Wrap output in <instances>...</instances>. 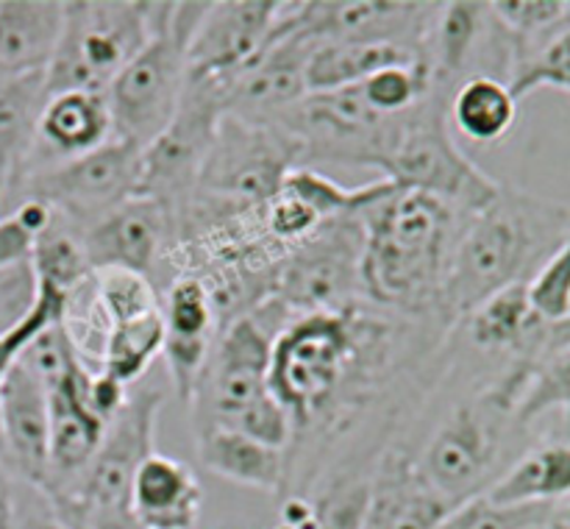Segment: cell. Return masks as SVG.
<instances>
[{
	"instance_id": "obj_10",
	"label": "cell",
	"mask_w": 570,
	"mask_h": 529,
	"mask_svg": "<svg viewBox=\"0 0 570 529\" xmlns=\"http://www.w3.org/2000/svg\"><path fill=\"white\" fill-rule=\"evenodd\" d=\"M139 176L142 148L128 139L111 137L106 145L76 159L33 167L22 178L9 209L20 200L37 198L83 234L137 195Z\"/></svg>"
},
{
	"instance_id": "obj_16",
	"label": "cell",
	"mask_w": 570,
	"mask_h": 529,
	"mask_svg": "<svg viewBox=\"0 0 570 529\" xmlns=\"http://www.w3.org/2000/svg\"><path fill=\"white\" fill-rule=\"evenodd\" d=\"M173 234H176V226H173L170 212L156 200L134 195L111 215L87 228L81 239L92 271L120 267V271L142 273L154 282L156 267L161 265L176 239Z\"/></svg>"
},
{
	"instance_id": "obj_11",
	"label": "cell",
	"mask_w": 570,
	"mask_h": 529,
	"mask_svg": "<svg viewBox=\"0 0 570 529\" xmlns=\"http://www.w3.org/2000/svg\"><path fill=\"white\" fill-rule=\"evenodd\" d=\"M228 81L187 78L181 104L170 126L142 148V176L137 195L156 200L170 212H181L198 187L200 167L215 139L217 123L226 115Z\"/></svg>"
},
{
	"instance_id": "obj_3",
	"label": "cell",
	"mask_w": 570,
	"mask_h": 529,
	"mask_svg": "<svg viewBox=\"0 0 570 529\" xmlns=\"http://www.w3.org/2000/svg\"><path fill=\"white\" fill-rule=\"evenodd\" d=\"M518 393L501 376L456 401L423 443L417 473L451 507L488 493L529 449V429L515 415Z\"/></svg>"
},
{
	"instance_id": "obj_1",
	"label": "cell",
	"mask_w": 570,
	"mask_h": 529,
	"mask_svg": "<svg viewBox=\"0 0 570 529\" xmlns=\"http://www.w3.org/2000/svg\"><path fill=\"white\" fill-rule=\"evenodd\" d=\"M465 217L432 195L393 187L362 215V301L387 315L449 326L440 301Z\"/></svg>"
},
{
	"instance_id": "obj_4",
	"label": "cell",
	"mask_w": 570,
	"mask_h": 529,
	"mask_svg": "<svg viewBox=\"0 0 570 529\" xmlns=\"http://www.w3.org/2000/svg\"><path fill=\"white\" fill-rule=\"evenodd\" d=\"M276 323L265 312L254 310L228 321L217 332L189 410L193 429H234L273 449H289L293 421L273 395L271 351Z\"/></svg>"
},
{
	"instance_id": "obj_26",
	"label": "cell",
	"mask_w": 570,
	"mask_h": 529,
	"mask_svg": "<svg viewBox=\"0 0 570 529\" xmlns=\"http://www.w3.org/2000/svg\"><path fill=\"white\" fill-rule=\"evenodd\" d=\"M161 345H165V317H161L159 306L148 315L131 317V321L106 329L98 354V371H104L106 376L126 384V388H134L150 371L156 356H161Z\"/></svg>"
},
{
	"instance_id": "obj_15",
	"label": "cell",
	"mask_w": 570,
	"mask_h": 529,
	"mask_svg": "<svg viewBox=\"0 0 570 529\" xmlns=\"http://www.w3.org/2000/svg\"><path fill=\"white\" fill-rule=\"evenodd\" d=\"M89 373L92 368L81 356L72 362L70 371L53 388H48L50 460L42 490L50 499H65L72 493L78 477L98 451L106 427H109L89 404Z\"/></svg>"
},
{
	"instance_id": "obj_13",
	"label": "cell",
	"mask_w": 570,
	"mask_h": 529,
	"mask_svg": "<svg viewBox=\"0 0 570 529\" xmlns=\"http://www.w3.org/2000/svg\"><path fill=\"white\" fill-rule=\"evenodd\" d=\"M438 3H387V0H323L287 3L284 20L306 42L399 45L421 56Z\"/></svg>"
},
{
	"instance_id": "obj_19",
	"label": "cell",
	"mask_w": 570,
	"mask_h": 529,
	"mask_svg": "<svg viewBox=\"0 0 570 529\" xmlns=\"http://www.w3.org/2000/svg\"><path fill=\"white\" fill-rule=\"evenodd\" d=\"M115 137L111 111L104 92H53L45 95L37 117V143H33L28 173L33 167L56 165L89 154Z\"/></svg>"
},
{
	"instance_id": "obj_21",
	"label": "cell",
	"mask_w": 570,
	"mask_h": 529,
	"mask_svg": "<svg viewBox=\"0 0 570 529\" xmlns=\"http://www.w3.org/2000/svg\"><path fill=\"white\" fill-rule=\"evenodd\" d=\"M65 28V3L0 0V78L45 76Z\"/></svg>"
},
{
	"instance_id": "obj_25",
	"label": "cell",
	"mask_w": 570,
	"mask_h": 529,
	"mask_svg": "<svg viewBox=\"0 0 570 529\" xmlns=\"http://www.w3.org/2000/svg\"><path fill=\"white\" fill-rule=\"evenodd\" d=\"M451 131L476 145H499L518 123V100L499 78L471 76L449 98Z\"/></svg>"
},
{
	"instance_id": "obj_32",
	"label": "cell",
	"mask_w": 570,
	"mask_h": 529,
	"mask_svg": "<svg viewBox=\"0 0 570 529\" xmlns=\"http://www.w3.org/2000/svg\"><path fill=\"white\" fill-rule=\"evenodd\" d=\"M562 412V423L570 427V349L562 354L551 356L523 388L521 399H518L515 415L527 429H532L534 421L546 415V412Z\"/></svg>"
},
{
	"instance_id": "obj_9",
	"label": "cell",
	"mask_w": 570,
	"mask_h": 529,
	"mask_svg": "<svg viewBox=\"0 0 570 529\" xmlns=\"http://www.w3.org/2000/svg\"><path fill=\"white\" fill-rule=\"evenodd\" d=\"M362 248V217L321 223L309 237L301 239L278 259L265 301L276 304L287 317L337 312L360 304Z\"/></svg>"
},
{
	"instance_id": "obj_33",
	"label": "cell",
	"mask_w": 570,
	"mask_h": 529,
	"mask_svg": "<svg viewBox=\"0 0 570 529\" xmlns=\"http://www.w3.org/2000/svg\"><path fill=\"white\" fill-rule=\"evenodd\" d=\"M65 310H67L65 295L37 284V298H33L31 310H28L14 326L0 332V390H3L6 376H9L11 368L17 365V360H20L22 351L28 349V343H31L42 329H48L50 323L65 321ZM0 460H3V440H0Z\"/></svg>"
},
{
	"instance_id": "obj_20",
	"label": "cell",
	"mask_w": 570,
	"mask_h": 529,
	"mask_svg": "<svg viewBox=\"0 0 570 529\" xmlns=\"http://www.w3.org/2000/svg\"><path fill=\"white\" fill-rule=\"evenodd\" d=\"M204 488L187 462L154 451L131 484V516L142 529H195Z\"/></svg>"
},
{
	"instance_id": "obj_38",
	"label": "cell",
	"mask_w": 570,
	"mask_h": 529,
	"mask_svg": "<svg viewBox=\"0 0 570 529\" xmlns=\"http://www.w3.org/2000/svg\"><path fill=\"white\" fill-rule=\"evenodd\" d=\"M56 507H59V512H61V518L67 521V527H70V529H87V523L81 521V516H78L72 507H67V504H56Z\"/></svg>"
},
{
	"instance_id": "obj_7",
	"label": "cell",
	"mask_w": 570,
	"mask_h": 529,
	"mask_svg": "<svg viewBox=\"0 0 570 529\" xmlns=\"http://www.w3.org/2000/svg\"><path fill=\"white\" fill-rule=\"evenodd\" d=\"M154 33L150 3L76 0L65 3L59 48L45 70V95L106 92L117 72Z\"/></svg>"
},
{
	"instance_id": "obj_29",
	"label": "cell",
	"mask_w": 570,
	"mask_h": 529,
	"mask_svg": "<svg viewBox=\"0 0 570 529\" xmlns=\"http://www.w3.org/2000/svg\"><path fill=\"white\" fill-rule=\"evenodd\" d=\"M87 293L89 306H92L89 323L100 332V343H104V334L109 326L148 315V312L161 306L159 287L148 276L134 271H120V267L92 271Z\"/></svg>"
},
{
	"instance_id": "obj_39",
	"label": "cell",
	"mask_w": 570,
	"mask_h": 529,
	"mask_svg": "<svg viewBox=\"0 0 570 529\" xmlns=\"http://www.w3.org/2000/svg\"><path fill=\"white\" fill-rule=\"evenodd\" d=\"M549 529H570V504L560 507V510L554 512V518H551Z\"/></svg>"
},
{
	"instance_id": "obj_28",
	"label": "cell",
	"mask_w": 570,
	"mask_h": 529,
	"mask_svg": "<svg viewBox=\"0 0 570 529\" xmlns=\"http://www.w3.org/2000/svg\"><path fill=\"white\" fill-rule=\"evenodd\" d=\"M31 271L37 284L56 290L67 301L92 278V265L83 251V239L67 221L53 212V223L33 243Z\"/></svg>"
},
{
	"instance_id": "obj_22",
	"label": "cell",
	"mask_w": 570,
	"mask_h": 529,
	"mask_svg": "<svg viewBox=\"0 0 570 529\" xmlns=\"http://www.w3.org/2000/svg\"><path fill=\"white\" fill-rule=\"evenodd\" d=\"M484 496L504 507L560 510L570 504V427H566V434L529 443Z\"/></svg>"
},
{
	"instance_id": "obj_40",
	"label": "cell",
	"mask_w": 570,
	"mask_h": 529,
	"mask_svg": "<svg viewBox=\"0 0 570 529\" xmlns=\"http://www.w3.org/2000/svg\"><path fill=\"white\" fill-rule=\"evenodd\" d=\"M551 523V521H549ZM549 523H546V527H538V529H549Z\"/></svg>"
},
{
	"instance_id": "obj_35",
	"label": "cell",
	"mask_w": 570,
	"mask_h": 529,
	"mask_svg": "<svg viewBox=\"0 0 570 529\" xmlns=\"http://www.w3.org/2000/svg\"><path fill=\"white\" fill-rule=\"evenodd\" d=\"M490 9L510 42L521 45L566 20L570 14V0H499V3H490Z\"/></svg>"
},
{
	"instance_id": "obj_34",
	"label": "cell",
	"mask_w": 570,
	"mask_h": 529,
	"mask_svg": "<svg viewBox=\"0 0 570 529\" xmlns=\"http://www.w3.org/2000/svg\"><path fill=\"white\" fill-rule=\"evenodd\" d=\"M551 507H504L488 496L454 507L438 529H538L554 518Z\"/></svg>"
},
{
	"instance_id": "obj_24",
	"label": "cell",
	"mask_w": 570,
	"mask_h": 529,
	"mask_svg": "<svg viewBox=\"0 0 570 529\" xmlns=\"http://www.w3.org/2000/svg\"><path fill=\"white\" fill-rule=\"evenodd\" d=\"M421 56L399 45L376 42H315L306 59V89L334 92L360 87L379 70L395 65H415Z\"/></svg>"
},
{
	"instance_id": "obj_14",
	"label": "cell",
	"mask_w": 570,
	"mask_h": 529,
	"mask_svg": "<svg viewBox=\"0 0 570 529\" xmlns=\"http://www.w3.org/2000/svg\"><path fill=\"white\" fill-rule=\"evenodd\" d=\"M284 3L273 0H223L206 3L187 48L189 78L232 81L271 39Z\"/></svg>"
},
{
	"instance_id": "obj_31",
	"label": "cell",
	"mask_w": 570,
	"mask_h": 529,
	"mask_svg": "<svg viewBox=\"0 0 570 529\" xmlns=\"http://www.w3.org/2000/svg\"><path fill=\"white\" fill-rule=\"evenodd\" d=\"M362 98L367 100L373 111L384 117H399L415 109L429 92V67L421 61L415 65H395L387 70H379L376 76L360 84Z\"/></svg>"
},
{
	"instance_id": "obj_2",
	"label": "cell",
	"mask_w": 570,
	"mask_h": 529,
	"mask_svg": "<svg viewBox=\"0 0 570 529\" xmlns=\"http://www.w3.org/2000/svg\"><path fill=\"white\" fill-rule=\"evenodd\" d=\"M568 234V204L501 184L499 195L462 223L440 301L449 326H460L495 293L532 284Z\"/></svg>"
},
{
	"instance_id": "obj_12",
	"label": "cell",
	"mask_w": 570,
	"mask_h": 529,
	"mask_svg": "<svg viewBox=\"0 0 570 529\" xmlns=\"http://www.w3.org/2000/svg\"><path fill=\"white\" fill-rule=\"evenodd\" d=\"M165 393L159 388L128 390L126 404L106 427L92 460L78 477L76 488L59 504H70L83 518H109L131 512V484L139 466L154 454L156 423Z\"/></svg>"
},
{
	"instance_id": "obj_8",
	"label": "cell",
	"mask_w": 570,
	"mask_h": 529,
	"mask_svg": "<svg viewBox=\"0 0 570 529\" xmlns=\"http://www.w3.org/2000/svg\"><path fill=\"white\" fill-rule=\"evenodd\" d=\"M401 117L379 115L360 87H348L309 92L271 128L295 145L298 167L356 165L382 170L399 137Z\"/></svg>"
},
{
	"instance_id": "obj_17",
	"label": "cell",
	"mask_w": 570,
	"mask_h": 529,
	"mask_svg": "<svg viewBox=\"0 0 570 529\" xmlns=\"http://www.w3.org/2000/svg\"><path fill=\"white\" fill-rule=\"evenodd\" d=\"M0 468L22 482L42 488L50 460L48 390L20 365V360L0 390Z\"/></svg>"
},
{
	"instance_id": "obj_5",
	"label": "cell",
	"mask_w": 570,
	"mask_h": 529,
	"mask_svg": "<svg viewBox=\"0 0 570 529\" xmlns=\"http://www.w3.org/2000/svg\"><path fill=\"white\" fill-rule=\"evenodd\" d=\"M206 3H150L148 45L106 87L115 137L148 148L176 117L187 87V48Z\"/></svg>"
},
{
	"instance_id": "obj_18",
	"label": "cell",
	"mask_w": 570,
	"mask_h": 529,
	"mask_svg": "<svg viewBox=\"0 0 570 529\" xmlns=\"http://www.w3.org/2000/svg\"><path fill=\"white\" fill-rule=\"evenodd\" d=\"M454 507L429 488L406 451L390 449L371 473L365 510L356 529H438Z\"/></svg>"
},
{
	"instance_id": "obj_36",
	"label": "cell",
	"mask_w": 570,
	"mask_h": 529,
	"mask_svg": "<svg viewBox=\"0 0 570 529\" xmlns=\"http://www.w3.org/2000/svg\"><path fill=\"white\" fill-rule=\"evenodd\" d=\"M529 298L534 310L551 321L570 315V234L562 248L551 256L549 265L529 284Z\"/></svg>"
},
{
	"instance_id": "obj_23",
	"label": "cell",
	"mask_w": 570,
	"mask_h": 529,
	"mask_svg": "<svg viewBox=\"0 0 570 529\" xmlns=\"http://www.w3.org/2000/svg\"><path fill=\"white\" fill-rule=\"evenodd\" d=\"M195 449L200 466L226 482L265 490V493H287L289 457L284 449H273L234 429L195 432Z\"/></svg>"
},
{
	"instance_id": "obj_6",
	"label": "cell",
	"mask_w": 570,
	"mask_h": 529,
	"mask_svg": "<svg viewBox=\"0 0 570 529\" xmlns=\"http://www.w3.org/2000/svg\"><path fill=\"white\" fill-rule=\"evenodd\" d=\"M451 89L429 81V92L401 117L399 137L382 167V178L401 189L432 195L462 215L484 209L501 184L484 173L456 143L449 123Z\"/></svg>"
},
{
	"instance_id": "obj_37",
	"label": "cell",
	"mask_w": 570,
	"mask_h": 529,
	"mask_svg": "<svg viewBox=\"0 0 570 529\" xmlns=\"http://www.w3.org/2000/svg\"><path fill=\"white\" fill-rule=\"evenodd\" d=\"M6 529H70L56 501L42 488L11 477L9 521Z\"/></svg>"
},
{
	"instance_id": "obj_27",
	"label": "cell",
	"mask_w": 570,
	"mask_h": 529,
	"mask_svg": "<svg viewBox=\"0 0 570 529\" xmlns=\"http://www.w3.org/2000/svg\"><path fill=\"white\" fill-rule=\"evenodd\" d=\"M507 84L518 104L546 87L570 95V14L551 31L512 45V70Z\"/></svg>"
},
{
	"instance_id": "obj_30",
	"label": "cell",
	"mask_w": 570,
	"mask_h": 529,
	"mask_svg": "<svg viewBox=\"0 0 570 529\" xmlns=\"http://www.w3.org/2000/svg\"><path fill=\"white\" fill-rule=\"evenodd\" d=\"M161 317H165L167 340H187V343H215L217 312L212 306L204 282L195 273H181L165 284Z\"/></svg>"
}]
</instances>
